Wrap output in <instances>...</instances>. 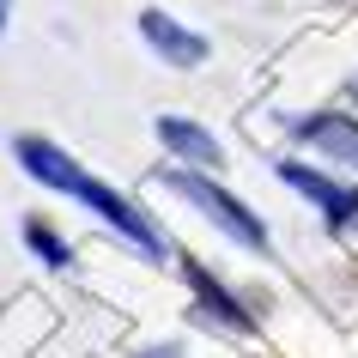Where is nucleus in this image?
<instances>
[{
    "instance_id": "f257e3e1",
    "label": "nucleus",
    "mask_w": 358,
    "mask_h": 358,
    "mask_svg": "<svg viewBox=\"0 0 358 358\" xmlns=\"http://www.w3.org/2000/svg\"><path fill=\"white\" fill-rule=\"evenodd\" d=\"M13 158L24 164V176H31V182H43V189H55V194H67V201H79L97 225H110L115 237H122V243H134L146 262H164V231H158V219H152L134 194H122L115 182H103L97 170H85L67 146L43 140V134H19V140H13Z\"/></svg>"
},
{
    "instance_id": "f03ea898",
    "label": "nucleus",
    "mask_w": 358,
    "mask_h": 358,
    "mask_svg": "<svg viewBox=\"0 0 358 358\" xmlns=\"http://www.w3.org/2000/svg\"><path fill=\"white\" fill-rule=\"evenodd\" d=\"M158 182H164L170 194H182V201H189L207 225H219L237 249H255V255H262V249L273 243V237H267V225H262V213H249L243 201L225 189V182H213L207 170H182V164H176V170H158Z\"/></svg>"
},
{
    "instance_id": "7ed1b4c3",
    "label": "nucleus",
    "mask_w": 358,
    "mask_h": 358,
    "mask_svg": "<svg viewBox=\"0 0 358 358\" xmlns=\"http://www.w3.org/2000/svg\"><path fill=\"white\" fill-rule=\"evenodd\" d=\"M140 43H146L164 67H176V73H194V67L213 55V43L201 37L194 24H182L176 13H164V6H146V13H140Z\"/></svg>"
},
{
    "instance_id": "20e7f679",
    "label": "nucleus",
    "mask_w": 358,
    "mask_h": 358,
    "mask_svg": "<svg viewBox=\"0 0 358 358\" xmlns=\"http://www.w3.org/2000/svg\"><path fill=\"white\" fill-rule=\"evenodd\" d=\"M182 280H189V292H194V316L201 322H219L231 334H255V316L243 310V298H237L225 280H213L194 255H182Z\"/></svg>"
},
{
    "instance_id": "39448f33",
    "label": "nucleus",
    "mask_w": 358,
    "mask_h": 358,
    "mask_svg": "<svg viewBox=\"0 0 358 358\" xmlns=\"http://www.w3.org/2000/svg\"><path fill=\"white\" fill-rule=\"evenodd\" d=\"M280 182H285V189H298L310 207H322V219H328L334 231L358 225V189H346V182H334V176H322V170H303V164H292V158L280 164Z\"/></svg>"
},
{
    "instance_id": "423d86ee",
    "label": "nucleus",
    "mask_w": 358,
    "mask_h": 358,
    "mask_svg": "<svg viewBox=\"0 0 358 358\" xmlns=\"http://www.w3.org/2000/svg\"><path fill=\"white\" fill-rule=\"evenodd\" d=\"M152 134H158V146H164L182 170H207L213 176V170L225 164V146L213 140V128H201V122H189V115H158Z\"/></svg>"
},
{
    "instance_id": "0eeeda50",
    "label": "nucleus",
    "mask_w": 358,
    "mask_h": 358,
    "mask_svg": "<svg viewBox=\"0 0 358 358\" xmlns=\"http://www.w3.org/2000/svg\"><path fill=\"white\" fill-rule=\"evenodd\" d=\"M292 134H298L310 152H322V158H334V164L358 170V115H340V110L292 115Z\"/></svg>"
},
{
    "instance_id": "6e6552de",
    "label": "nucleus",
    "mask_w": 358,
    "mask_h": 358,
    "mask_svg": "<svg viewBox=\"0 0 358 358\" xmlns=\"http://www.w3.org/2000/svg\"><path fill=\"white\" fill-rule=\"evenodd\" d=\"M24 243L37 249V255H43L49 267H73V249L61 243V237H55L49 225H43V219H31V225H24Z\"/></svg>"
},
{
    "instance_id": "1a4fd4ad",
    "label": "nucleus",
    "mask_w": 358,
    "mask_h": 358,
    "mask_svg": "<svg viewBox=\"0 0 358 358\" xmlns=\"http://www.w3.org/2000/svg\"><path fill=\"white\" fill-rule=\"evenodd\" d=\"M6 24H13V0H0V37H6Z\"/></svg>"
},
{
    "instance_id": "9d476101",
    "label": "nucleus",
    "mask_w": 358,
    "mask_h": 358,
    "mask_svg": "<svg viewBox=\"0 0 358 358\" xmlns=\"http://www.w3.org/2000/svg\"><path fill=\"white\" fill-rule=\"evenodd\" d=\"M140 358H164V352H140Z\"/></svg>"
}]
</instances>
